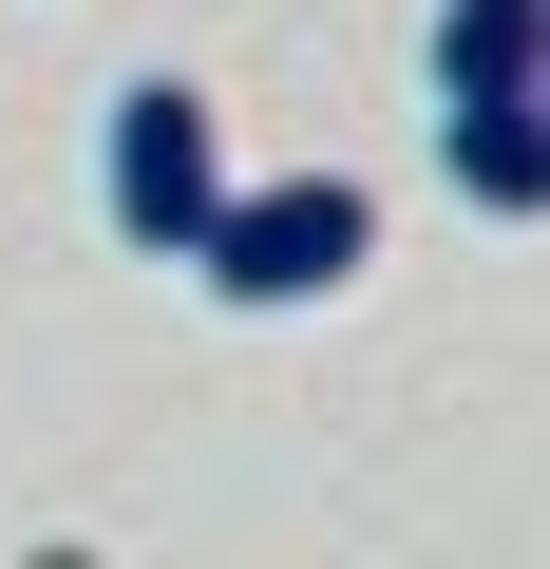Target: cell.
I'll use <instances>...</instances> for the list:
<instances>
[{"mask_svg": "<svg viewBox=\"0 0 550 569\" xmlns=\"http://www.w3.org/2000/svg\"><path fill=\"white\" fill-rule=\"evenodd\" d=\"M380 266V190L361 171H228V209L190 228V284L209 305H247V323H286V305H342V284Z\"/></svg>", "mask_w": 550, "mask_h": 569, "instance_id": "obj_1", "label": "cell"}, {"mask_svg": "<svg viewBox=\"0 0 550 569\" xmlns=\"http://www.w3.org/2000/svg\"><path fill=\"white\" fill-rule=\"evenodd\" d=\"M96 209H114L133 266H190V228L228 209V114H209L190 77H133V96H114V152H96Z\"/></svg>", "mask_w": 550, "mask_h": 569, "instance_id": "obj_2", "label": "cell"}]
</instances>
